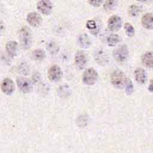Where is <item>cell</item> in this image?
<instances>
[{
  "instance_id": "obj_10",
  "label": "cell",
  "mask_w": 153,
  "mask_h": 153,
  "mask_svg": "<svg viewBox=\"0 0 153 153\" xmlns=\"http://www.w3.org/2000/svg\"><path fill=\"white\" fill-rule=\"evenodd\" d=\"M75 63L78 69L81 70L84 68L87 63V58L85 53L83 51H77L75 56Z\"/></svg>"
},
{
  "instance_id": "obj_8",
  "label": "cell",
  "mask_w": 153,
  "mask_h": 153,
  "mask_svg": "<svg viewBox=\"0 0 153 153\" xmlns=\"http://www.w3.org/2000/svg\"><path fill=\"white\" fill-rule=\"evenodd\" d=\"M37 9L42 14L48 15L53 9L52 3L50 0H41L37 4Z\"/></svg>"
},
{
  "instance_id": "obj_5",
  "label": "cell",
  "mask_w": 153,
  "mask_h": 153,
  "mask_svg": "<svg viewBox=\"0 0 153 153\" xmlns=\"http://www.w3.org/2000/svg\"><path fill=\"white\" fill-rule=\"evenodd\" d=\"M17 84L19 90L25 93H29L33 88L32 81L26 78L20 77L17 79Z\"/></svg>"
},
{
  "instance_id": "obj_13",
  "label": "cell",
  "mask_w": 153,
  "mask_h": 153,
  "mask_svg": "<svg viewBox=\"0 0 153 153\" xmlns=\"http://www.w3.org/2000/svg\"><path fill=\"white\" fill-rule=\"evenodd\" d=\"M134 78L139 84H144L146 81V75L145 70L142 68H137L134 71Z\"/></svg>"
},
{
  "instance_id": "obj_6",
  "label": "cell",
  "mask_w": 153,
  "mask_h": 153,
  "mask_svg": "<svg viewBox=\"0 0 153 153\" xmlns=\"http://www.w3.org/2000/svg\"><path fill=\"white\" fill-rule=\"evenodd\" d=\"M62 76V71L61 68L56 65L51 66L48 71V77L53 82L59 81Z\"/></svg>"
},
{
  "instance_id": "obj_16",
  "label": "cell",
  "mask_w": 153,
  "mask_h": 153,
  "mask_svg": "<svg viewBox=\"0 0 153 153\" xmlns=\"http://www.w3.org/2000/svg\"><path fill=\"white\" fill-rule=\"evenodd\" d=\"M79 43L82 47L86 48L90 46L91 42L87 35L85 33H83L79 37Z\"/></svg>"
},
{
  "instance_id": "obj_25",
  "label": "cell",
  "mask_w": 153,
  "mask_h": 153,
  "mask_svg": "<svg viewBox=\"0 0 153 153\" xmlns=\"http://www.w3.org/2000/svg\"><path fill=\"white\" fill-rule=\"evenodd\" d=\"M4 23L1 20H0V33L2 32V31L4 30Z\"/></svg>"
},
{
  "instance_id": "obj_22",
  "label": "cell",
  "mask_w": 153,
  "mask_h": 153,
  "mask_svg": "<svg viewBox=\"0 0 153 153\" xmlns=\"http://www.w3.org/2000/svg\"><path fill=\"white\" fill-rule=\"evenodd\" d=\"M124 87L126 88V93L128 95H130L133 93V84L130 79H128V78L127 79Z\"/></svg>"
},
{
  "instance_id": "obj_4",
  "label": "cell",
  "mask_w": 153,
  "mask_h": 153,
  "mask_svg": "<svg viewBox=\"0 0 153 153\" xmlns=\"http://www.w3.org/2000/svg\"><path fill=\"white\" fill-rule=\"evenodd\" d=\"M113 56L116 61L120 63L124 62L128 56V50L127 46L125 45L119 46L114 51Z\"/></svg>"
},
{
  "instance_id": "obj_15",
  "label": "cell",
  "mask_w": 153,
  "mask_h": 153,
  "mask_svg": "<svg viewBox=\"0 0 153 153\" xmlns=\"http://www.w3.org/2000/svg\"><path fill=\"white\" fill-rule=\"evenodd\" d=\"M6 51L9 56L14 57L17 52V43L14 41H10L6 44Z\"/></svg>"
},
{
  "instance_id": "obj_2",
  "label": "cell",
  "mask_w": 153,
  "mask_h": 153,
  "mask_svg": "<svg viewBox=\"0 0 153 153\" xmlns=\"http://www.w3.org/2000/svg\"><path fill=\"white\" fill-rule=\"evenodd\" d=\"M20 39L22 47L25 49L30 48L32 44L31 32L27 26H23L20 30Z\"/></svg>"
},
{
  "instance_id": "obj_23",
  "label": "cell",
  "mask_w": 153,
  "mask_h": 153,
  "mask_svg": "<svg viewBox=\"0 0 153 153\" xmlns=\"http://www.w3.org/2000/svg\"><path fill=\"white\" fill-rule=\"evenodd\" d=\"M86 26L88 29H90L91 30H94L96 28V24L94 21L90 20L87 21V24H86Z\"/></svg>"
},
{
  "instance_id": "obj_1",
  "label": "cell",
  "mask_w": 153,
  "mask_h": 153,
  "mask_svg": "<svg viewBox=\"0 0 153 153\" xmlns=\"http://www.w3.org/2000/svg\"><path fill=\"white\" fill-rule=\"evenodd\" d=\"M127 78L125 74L120 70L113 72L111 76V80L112 85L117 88H121L124 87Z\"/></svg>"
},
{
  "instance_id": "obj_18",
  "label": "cell",
  "mask_w": 153,
  "mask_h": 153,
  "mask_svg": "<svg viewBox=\"0 0 153 153\" xmlns=\"http://www.w3.org/2000/svg\"><path fill=\"white\" fill-rule=\"evenodd\" d=\"M117 5V0H106L103 7L107 11H110L115 9Z\"/></svg>"
},
{
  "instance_id": "obj_11",
  "label": "cell",
  "mask_w": 153,
  "mask_h": 153,
  "mask_svg": "<svg viewBox=\"0 0 153 153\" xmlns=\"http://www.w3.org/2000/svg\"><path fill=\"white\" fill-rule=\"evenodd\" d=\"M27 22L30 25L33 27L38 26L42 22L41 16L36 12H30L26 16Z\"/></svg>"
},
{
  "instance_id": "obj_24",
  "label": "cell",
  "mask_w": 153,
  "mask_h": 153,
  "mask_svg": "<svg viewBox=\"0 0 153 153\" xmlns=\"http://www.w3.org/2000/svg\"><path fill=\"white\" fill-rule=\"evenodd\" d=\"M88 2L93 7H99L103 2V0H88Z\"/></svg>"
},
{
  "instance_id": "obj_14",
  "label": "cell",
  "mask_w": 153,
  "mask_h": 153,
  "mask_svg": "<svg viewBox=\"0 0 153 153\" xmlns=\"http://www.w3.org/2000/svg\"><path fill=\"white\" fill-rule=\"evenodd\" d=\"M142 62L144 66L149 68H153V52L147 51L142 57Z\"/></svg>"
},
{
  "instance_id": "obj_21",
  "label": "cell",
  "mask_w": 153,
  "mask_h": 153,
  "mask_svg": "<svg viewBox=\"0 0 153 153\" xmlns=\"http://www.w3.org/2000/svg\"><path fill=\"white\" fill-rule=\"evenodd\" d=\"M140 11V8L138 5H131L128 9V14L130 16H136Z\"/></svg>"
},
{
  "instance_id": "obj_9",
  "label": "cell",
  "mask_w": 153,
  "mask_h": 153,
  "mask_svg": "<svg viewBox=\"0 0 153 153\" xmlns=\"http://www.w3.org/2000/svg\"><path fill=\"white\" fill-rule=\"evenodd\" d=\"M1 88L4 93L9 95L14 92L15 90V85L11 79L7 78L2 81Z\"/></svg>"
},
{
  "instance_id": "obj_7",
  "label": "cell",
  "mask_w": 153,
  "mask_h": 153,
  "mask_svg": "<svg viewBox=\"0 0 153 153\" xmlns=\"http://www.w3.org/2000/svg\"><path fill=\"white\" fill-rule=\"evenodd\" d=\"M122 26V20L118 16H111L108 21V29L112 32H117Z\"/></svg>"
},
{
  "instance_id": "obj_27",
  "label": "cell",
  "mask_w": 153,
  "mask_h": 153,
  "mask_svg": "<svg viewBox=\"0 0 153 153\" xmlns=\"http://www.w3.org/2000/svg\"><path fill=\"white\" fill-rule=\"evenodd\" d=\"M139 2H147V1H149V0H137Z\"/></svg>"
},
{
  "instance_id": "obj_19",
  "label": "cell",
  "mask_w": 153,
  "mask_h": 153,
  "mask_svg": "<svg viewBox=\"0 0 153 153\" xmlns=\"http://www.w3.org/2000/svg\"><path fill=\"white\" fill-rule=\"evenodd\" d=\"M120 41V37L116 34H112L107 38V42L109 46H114Z\"/></svg>"
},
{
  "instance_id": "obj_20",
  "label": "cell",
  "mask_w": 153,
  "mask_h": 153,
  "mask_svg": "<svg viewBox=\"0 0 153 153\" xmlns=\"http://www.w3.org/2000/svg\"><path fill=\"white\" fill-rule=\"evenodd\" d=\"M124 30L126 35L128 36L132 37L134 34V29L133 26L129 23H126L124 24Z\"/></svg>"
},
{
  "instance_id": "obj_26",
  "label": "cell",
  "mask_w": 153,
  "mask_h": 153,
  "mask_svg": "<svg viewBox=\"0 0 153 153\" xmlns=\"http://www.w3.org/2000/svg\"><path fill=\"white\" fill-rule=\"evenodd\" d=\"M148 90L151 92H153V82L151 83L148 87Z\"/></svg>"
},
{
  "instance_id": "obj_17",
  "label": "cell",
  "mask_w": 153,
  "mask_h": 153,
  "mask_svg": "<svg viewBox=\"0 0 153 153\" xmlns=\"http://www.w3.org/2000/svg\"><path fill=\"white\" fill-rule=\"evenodd\" d=\"M32 56L33 59L36 61H41L44 60L45 57V52L41 49H36L33 51Z\"/></svg>"
},
{
  "instance_id": "obj_3",
  "label": "cell",
  "mask_w": 153,
  "mask_h": 153,
  "mask_svg": "<svg viewBox=\"0 0 153 153\" xmlns=\"http://www.w3.org/2000/svg\"><path fill=\"white\" fill-rule=\"evenodd\" d=\"M98 79V74L96 70L93 68L87 69L83 74L82 81L87 85L94 84Z\"/></svg>"
},
{
  "instance_id": "obj_12",
  "label": "cell",
  "mask_w": 153,
  "mask_h": 153,
  "mask_svg": "<svg viewBox=\"0 0 153 153\" xmlns=\"http://www.w3.org/2000/svg\"><path fill=\"white\" fill-rule=\"evenodd\" d=\"M142 26L146 29H153V14L146 13L141 19Z\"/></svg>"
}]
</instances>
